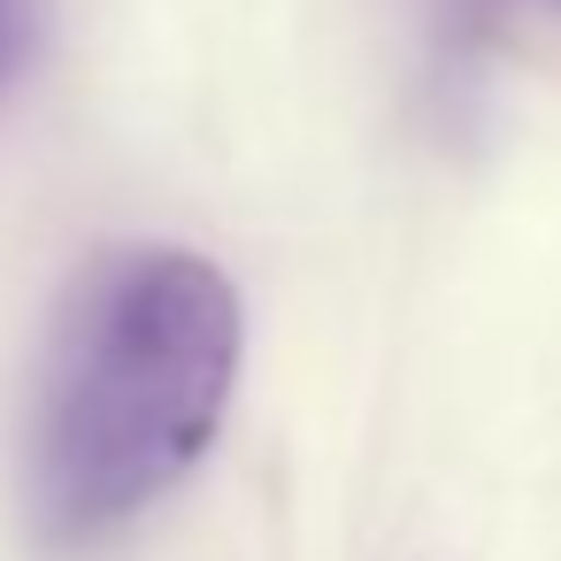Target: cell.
<instances>
[{
  "mask_svg": "<svg viewBox=\"0 0 561 561\" xmlns=\"http://www.w3.org/2000/svg\"><path fill=\"white\" fill-rule=\"evenodd\" d=\"M239 346V293L208 254H101L62 300L24 423V515L39 546H101L178 492L231 408Z\"/></svg>",
  "mask_w": 561,
  "mask_h": 561,
  "instance_id": "1",
  "label": "cell"
},
{
  "mask_svg": "<svg viewBox=\"0 0 561 561\" xmlns=\"http://www.w3.org/2000/svg\"><path fill=\"white\" fill-rule=\"evenodd\" d=\"M39 16H47V0H0V85H9L32 47H39Z\"/></svg>",
  "mask_w": 561,
  "mask_h": 561,
  "instance_id": "2",
  "label": "cell"
}]
</instances>
